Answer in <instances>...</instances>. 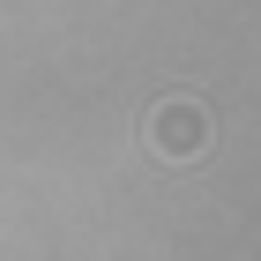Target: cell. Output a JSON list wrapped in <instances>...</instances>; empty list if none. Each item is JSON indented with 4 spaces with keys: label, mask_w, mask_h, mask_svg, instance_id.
<instances>
[{
    "label": "cell",
    "mask_w": 261,
    "mask_h": 261,
    "mask_svg": "<svg viewBox=\"0 0 261 261\" xmlns=\"http://www.w3.org/2000/svg\"><path fill=\"white\" fill-rule=\"evenodd\" d=\"M209 105L201 97H164L149 120H142V142H149V157H164V164H194V157H209Z\"/></svg>",
    "instance_id": "obj_1"
}]
</instances>
